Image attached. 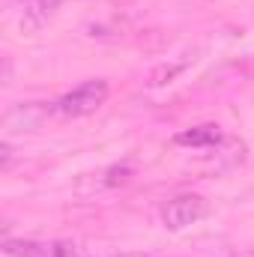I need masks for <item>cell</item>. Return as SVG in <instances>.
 Returning a JSON list of instances; mask_svg holds the SVG:
<instances>
[{
    "label": "cell",
    "mask_w": 254,
    "mask_h": 257,
    "mask_svg": "<svg viewBox=\"0 0 254 257\" xmlns=\"http://www.w3.org/2000/svg\"><path fill=\"white\" fill-rule=\"evenodd\" d=\"M108 81L105 78H90L84 84H78L75 90H69L66 96H60L51 108L57 117H66V120H75V117H87L93 111H99L105 102H108Z\"/></svg>",
    "instance_id": "6da1fadb"
},
{
    "label": "cell",
    "mask_w": 254,
    "mask_h": 257,
    "mask_svg": "<svg viewBox=\"0 0 254 257\" xmlns=\"http://www.w3.org/2000/svg\"><path fill=\"white\" fill-rule=\"evenodd\" d=\"M203 212H206L203 197H197V194H177V197H171L162 206V224L171 227V230H183V227L194 224Z\"/></svg>",
    "instance_id": "7a4b0ae2"
},
{
    "label": "cell",
    "mask_w": 254,
    "mask_h": 257,
    "mask_svg": "<svg viewBox=\"0 0 254 257\" xmlns=\"http://www.w3.org/2000/svg\"><path fill=\"white\" fill-rule=\"evenodd\" d=\"M45 114H54V108H42L36 102H27V105H15L9 114H6V128L12 132H24V128H36L39 120Z\"/></svg>",
    "instance_id": "3957f363"
},
{
    "label": "cell",
    "mask_w": 254,
    "mask_h": 257,
    "mask_svg": "<svg viewBox=\"0 0 254 257\" xmlns=\"http://www.w3.org/2000/svg\"><path fill=\"white\" fill-rule=\"evenodd\" d=\"M60 6H63V0H24V3H21L24 24L36 30V27H42Z\"/></svg>",
    "instance_id": "277c9868"
},
{
    "label": "cell",
    "mask_w": 254,
    "mask_h": 257,
    "mask_svg": "<svg viewBox=\"0 0 254 257\" xmlns=\"http://www.w3.org/2000/svg\"><path fill=\"white\" fill-rule=\"evenodd\" d=\"M3 251L9 257H51L48 242H36V239H3Z\"/></svg>",
    "instance_id": "5b68a950"
},
{
    "label": "cell",
    "mask_w": 254,
    "mask_h": 257,
    "mask_svg": "<svg viewBox=\"0 0 254 257\" xmlns=\"http://www.w3.org/2000/svg\"><path fill=\"white\" fill-rule=\"evenodd\" d=\"M218 141H221L218 126H197L177 135V144H183V147H215Z\"/></svg>",
    "instance_id": "8992f818"
},
{
    "label": "cell",
    "mask_w": 254,
    "mask_h": 257,
    "mask_svg": "<svg viewBox=\"0 0 254 257\" xmlns=\"http://www.w3.org/2000/svg\"><path fill=\"white\" fill-rule=\"evenodd\" d=\"M189 69V60H177V63H162L156 66L153 72H150V78H147V84L150 87H165V84H171V81H177L183 72Z\"/></svg>",
    "instance_id": "52a82bcc"
},
{
    "label": "cell",
    "mask_w": 254,
    "mask_h": 257,
    "mask_svg": "<svg viewBox=\"0 0 254 257\" xmlns=\"http://www.w3.org/2000/svg\"><path fill=\"white\" fill-rule=\"evenodd\" d=\"M51 257H84V248L75 242H51Z\"/></svg>",
    "instance_id": "ba28073f"
},
{
    "label": "cell",
    "mask_w": 254,
    "mask_h": 257,
    "mask_svg": "<svg viewBox=\"0 0 254 257\" xmlns=\"http://www.w3.org/2000/svg\"><path fill=\"white\" fill-rule=\"evenodd\" d=\"M9 165H12V147H9V144H3V171H6Z\"/></svg>",
    "instance_id": "9c48e42d"
},
{
    "label": "cell",
    "mask_w": 254,
    "mask_h": 257,
    "mask_svg": "<svg viewBox=\"0 0 254 257\" xmlns=\"http://www.w3.org/2000/svg\"><path fill=\"white\" fill-rule=\"evenodd\" d=\"M233 257H254V248H245V251H239V254H233Z\"/></svg>",
    "instance_id": "30bf717a"
},
{
    "label": "cell",
    "mask_w": 254,
    "mask_h": 257,
    "mask_svg": "<svg viewBox=\"0 0 254 257\" xmlns=\"http://www.w3.org/2000/svg\"><path fill=\"white\" fill-rule=\"evenodd\" d=\"M114 257H144V254H114Z\"/></svg>",
    "instance_id": "8fae6325"
}]
</instances>
